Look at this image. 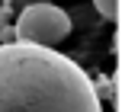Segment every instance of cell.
<instances>
[{
  "label": "cell",
  "mask_w": 122,
  "mask_h": 112,
  "mask_svg": "<svg viewBox=\"0 0 122 112\" xmlns=\"http://www.w3.org/2000/svg\"><path fill=\"white\" fill-rule=\"evenodd\" d=\"M0 112H103L97 83L55 48L0 45Z\"/></svg>",
  "instance_id": "1"
},
{
  "label": "cell",
  "mask_w": 122,
  "mask_h": 112,
  "mask_svg": "<svg viewBox=\"0 0 122 112\" xmlns=\"http://www.w3.org/2000/svg\"><path fill=\"white\" fill-rule=\"evenodd\" d=\"M67 35H71V16L55 3L26 6L13 26V42L36 45V48H55Z\"/></svg>",
  "instance_id": "2"
},
{
  "label": "cell",
  "mask_w": 122,
  "mask_h": 112,
  "mask_svg": "<svg viewBox=\"0 0 122 112\" xmlns=\"http://www.w3.org/2000/svg\"><path fill=\"white\" fill-rule=\"evenodd\" d=\"M36 3H51V0H0V6H3V10H0V16H10V13H23L26 10V6H36Z\"/></svg>",
  "instance_id": "3"
},
{
  "label": "cell",
  "mask_w": 122,
  "mask_h": 112,
  "mask_svg": "<svg viewBox=\"0 0 122 112\" xmlns=\"http://www.w3.org/2000/svg\"><path fill=\"white\" fill-rule=\"evenodd\" d=\"M93 6H97L100 16H106V19H116L119 16V0H93Z\"/></svg>",
  "instance_id": "4"
},
{
  "label": "cell",
  "mask_w": 122,
  "mask_h": 112,
  "mask_svg": "<svg viewBox=\"0 0 122 112\" xmlns=\"http://www.w3.org/2000/svg\"><path fill=\"white\" fill-rule=\"evenodd\" d=\"M10 42H13V26L0 16V45H10Z\"/></svg>",
  "instance_id": "5"
}]
</instances>
